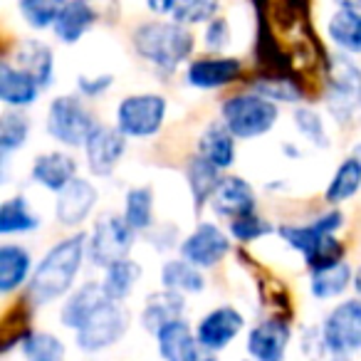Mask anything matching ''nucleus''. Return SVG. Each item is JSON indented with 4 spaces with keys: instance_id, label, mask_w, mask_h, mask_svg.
Masks as SVG:
<instances>
[{
    "instance_id": "obj_26",
    "label": "nucleus",
    "mask_w": 361,
    "mask_h": 361,
    "mask_svg": "<svg viewBox=\"0 0 361 361\" xmlns=\"http://www.w3.org/2000/svg\"><path fill=\"white\" fill-rule=\"evenodd\" d=\"M161 287L173 290L178 295H201L206 290V277L203 270L188 262L186 257H173L161 265Z\"/></svg>"
},
{
    "instance_id": "obj_34",
    "label": "nucleus",
    "mask_w": 361,
    "mask_h": 361,
    "mask_svg": "<svg viewBox=\"0 0 361 361\" xmlns=\"http://www.w3.org/2000/svg\"><path fill=\"white\" fill-rule=\"evenodd\" d=\"M30 139V116L25 109H8L0 114V154L8 159L11 154L20 151Z\"/></svg>"
},
{
    "instance_id": "obj_1",
    "label": "nucleus",
    "mask_w": 361,
    "mask_h": 361,
    "mask_svg": "<svg viewBox=\"0 0 361 361\" xmlns=\"http://www.w3.org/2000/svg\"><path fill=\"white\" fill-rule=\"evenodd\" d=\"M87 260V233H72V235L57 240L32 270L27 282V305L47 307L52 302L67 297L75 290V280L82 272Z\"/></svg>"
},
{
    "instance_id": "obj_44",
    "label": "nucleus",
    "mask_w": 361,
    "mask_h": 361,
    "mask_svg": "<svg viewBox=\"0 0 361 361\" xmlns=\"http://www.w3.org/2000/svg\"><path fill=\"white\" fill-rule=\"evenodd\" d=\"M144 3L151 13H156V16H171L178 0H144Z\"/></svg>"
},
{
    "instance_id": "obj_23",
    "label": "nucleus",
    "mask_w": 361,
    "mask_h": 361,
    "mask_svg": "<svg viewBox=\"0 0 361 361\" xmlns=\"http://www.w3.org/2000/svg\"><path fill=\"white\" fill-rule=\"evenodd\" d=\"M196 154H201L206 161H211L213 166H218L221 171L233 169L235 164V134L228 129L223 121H213L203 129V134L198 136Z\"/></svg>"
},
{
    "instance_id": "obj_22",
    "label": "nucleus",
    "mask_w": 361,
    "mask_h": 361,
    "mask_svg": "<svg viewBox=\"0 0 361 361\" xmlns=\"http://www.w3.org/2000/svg\"><path fill=\"white\" fill-rule=\"evenodd\" d=\"M11 62L25 70L30 77H35L42 90H47L55 80V55H52L50 45L42 40H20L13 50Z\"/></svg>"
},
{
    "instance_id": "obj_3",
    "label": "nucleus",
    "mask_w": 361,
    "mask_h": 361,
    "mask_svg": "<svg viewBox=\"0 0 361 361\" xmlns=\"http://www.w3.org/2000/svg\"><path fill=\"white\" fill-rule=\"evenodd\" d=\"M280 119V106L257 92H240L223 102L221 121L235 134V139H257L272 131Z\"/></svg>"
},
{
    "instance_id": "obj_45",
    "label": "nucleus",
    "mask_w": 361,
    "mask_h": 361,
    "mask_svg": "<svg viewBox=\"0 0 361 361\" xmlns=\"http://www.w3.org/2000/svg\"><path fill=\"white\" fill-rule=\"evenodd\" d=\"M178 361H218V356L213 354V351H208V349H203V346H198V349H193L191 354H186L183 359H178Z\"/></svg>"
},
{
    "instance_id": "obj_8",
    "label": "nucleus",
    "mask_w": 361,
    "mask_h": 361,
    "mask_svg": "<svg viewBox=\"0 0 361 361\" xmlns=\"http://www.w3.org/2000/svg\"><path fill=\"white\" fill-rule=\"evenodd\" d=\"M319 331L331 356H351L361 351V297L331 307Z\"/></svg>"
},
{
    "instance_id": "obj_31",
    "label": "nucleus",
    "mask_w": 361,
    "mask_h": 361,
    "mask_svg": "<svg viewBox=\"0 0 361 361\" xmlns=\"http://www.w3.org/2000/svg\"><path fill=\"white\" fill-rule=\"evenodd\" d=\"M141 280V265L131 257H124V260L114 262L104 270V277H102V287H104V295L114 302H126L131 297V292L136 290Z\"/></svg>"
},
{
    "instance_id": "obj_28",
    "label": "nucleus",
    "mask_w": 361,
    "mask_h": 361,
    "mask_svg": "<svg viewBox=\"0 0 361 361\" xmlns=\"http://www.w3.org/2000/svg\"><path fill=\"white\" fill-rule=\"evenodd\" d=\"M361 191V159L354 154H349L336 171L331 173L329 183H326L324 201L329 206H341L344 201L354 198Z\"/></svg>"
},
{
    "instance_id": "obj_41",
    "label": "nucleus",
    "mask_w": 361,
    "mask_h": 361,
    "mask_svg": "<svg viewBox=\"0 0 361 361\" xmlns=\"http://www.w3.org/2000/svg\"><path fill=\"white\" fill-rule=\"evenodd\" d=\"M272 231H277V228H272L270 223L262 216H257V213H250V216L231 221V231L228 233H231L238 243H252V240H260V238L270 235Z\"/></svg>"
},
{
    "instance_id": "obj_46",
    "label": "nucleus",
    "mask_w": 361,
    "mask_h": 361,
    "mask_svg": "<svg viewBox=\"0 0 361 361\" xmlns=\"http://www.w3.org/2000/svg\"><path fill=\"white\" fill-rule=\"evenodd\" d=\"M339 8H346V11H361V0H336Z\"/></svg>"
},
{
    "instance_id": "obj_32",
    "label": "nucleus",
    "mask_w": 361,
    "mask_h": 361,
    "mask_svg": "<svg viewBox=\"0 0 361 361\" xmlns=\"http://www.w3.org/2000/svg\"><path fill=\"white\" fill-rule=\"evenodd\" d=\"M329 40L346 55H361V11H346L339 8L329 18Z\"/></svg>"
},
{
    "instance_id": "obj_16",
    "label": "nucleus",
    "mask_w": 361,
    "mask_h": 361,
    "mask_svg": "<svg viewBox=\"0 0 361 361\" xmlns=\"http://www.w3.org/2000/svg\"><path fill=\"white\" fill-rule=\"evenodd\" d=\"M77 159L72 154L62 149H52L45 151V154L35 156L32 161V169H30V178L35 180L37 186L47 193H60L70 186L72 180L77 178Z\"/></svg>"
},
{
    "instance_id": "obj_5",
    "label": "nucleus",
    "mask_w": 361,
    "mask_h": 361,
    "mask_svg": "<svg viewBox=\"0 0 361 361\" xmlns=\"http://www.w3.org/2000/svg\"><path fill=\"white\" fill-rule=\"evenodd\" d=\"M97 124L99 121H97L94 111L75 94L55 97L50 102V106H47V116H45L47 134L60 146H67V149L85 146V141L97 129Z\"/></svg>"
},
{
    "instance_id": "obj_50",
    "label": "nucleus",
    "mask_w": 361,
    "mask_h": 361,
    "mask_svg": "<svg viewBox=\"0 0 361 361\" xmlns=\"http://www.w3.org/2000/svg\"><path fill=\"white\" fill-rule=\"evenodd\" d=\"M85 3H92V0H85Z\"/></svg>"
},
{
    "instance_id": "obj_42",
    "label": "nucleus",
    "mask_w": 361,
    "mask_h": 361,
    "mask_svg": "<svg viewBox=\"0 0 361 361\" xmlns=\"http://www.w3.org/2000/svg\"><path fill=\"white\" fill-rule=\"evenodd\" d=\"M233 40L231 32V23L226 18H213L211 23H206V35H203V42L211 52H223Z\"/></svg>"
},
{
    "instance_id": "obj_39",
    "label": "nucleus",
    "mask_w": 361,
    "mask_h": 361,
    "mask_svg": "<svg viewBox=\"0 0 361 361\" xmlns=\"http://www.w3.org/2000/svg\"><path fill=\"white\" fill-rule=\"evenodd\" d=\"M218 8L221 0H178L171 18L180 25H198V23H211Z\"/></svg>"
},
{
    "instance_id": "obj_43",
    "label": "nucleus",
    "mask_w": 361,
    "mask_h": 361,
    "mask_svg": "<svg viewBox=\"0 0 361 361\" xmlns=\"http://www.w3.org/2000/svg\"><path fill=\"white\" fill-rule=\"evenodd\" d=\"M114 85V77L111 75H80L77 77V92H80L85 99H97V97H104L106 92Z\"/></svg>"
},
{
    "instance_id": "obj_17",
    "label": "nucleus",
    "mask_w": 361,
    "mask_h": 361,
    "mask_svg": "<svg viewBox=\"0 0 361 361\" xmlns=\"http://www.w3.org/2000/svg\"><path fill=\"white\" fill-rule=\"evenodd\" d=\"M240 75H243V62L238 57L211 55L188 62L186 82L193 90H223V87L240 80Z\"/></svg>"
},
{
    "instance_id": "obj_33",
    "label": "nucleus",
    "mask_w": 361,
    "mask_h": 361,
    "mask_svg": "<svg viewBox=\"0 0 361 361\" xmlns=\"http://www.w3.org/2000/svg\"><path fill=\"white\" fill-rule=\"evenodd\" d=\"M124 221L136 233H149L154 228V188L151 186H134L124 196Z\"/></svg>"
},
{
    "instance_id": "obj_35",
    "label": "nucleus",
    "mask_w": 361,
    "mask_h": 361,
    "mask_svg": "<svg viewBox=\"0 0 361 361\" xmlns=\"http://www.w3.org/2000/svg\"><path fill=\"white\" fill-rule=\"evenodd\" d=\"M25 361H65L67 346L52 331H30L20 344Z\"/></svg>"
},
{
    "instance_id": "obj_9",
    "label": "nucleus",
    "mask_w": 361,
    "mask_h": 361,
    "mask_svg": "<svg viewBox=\"0 0 361 361\" xmlns=\"http://www.w3.org/2000/svg\"><path fill=\"white\" fill-rule=\"evenodd\" d=\"M231 238L221 226L211 221H203L180 240L178 250L180 257H186L201 270H211V267L221 265L231 252Z\"/></svg>"
},
{
    "instance_id": "obj_2",
    "label": "nucleus",
    "mask_w": 361,
    "mask_h": 361,
    "mask_svg": "<svg viewBox=\"0 0 361 361\" xmlns=\"http://www.w3.org/2000/svg\"><path fill=\"white\" fill-rule=\"evenodd\" d=\"M134 50L141 60L159 70L173 72L178 65L188 62L196 47V37L188 30V25L180 23H166V20H151L144 23L131 35Z\"/></svg>"
},
{
    "instance_id": "obj_38",
    "label": "nucleus",
    "mask_w": 361,
    "mask_h": 361,
    "mask_svg": "<svg viewBox=\"0 0 361 361\" xmlns=\"http://www.w3.org/2000/svg\"><path fill=\"white\" fill-rule=\"evenodd\" d=\"M252 92L262 94L265 99L275 102V104H295L302 99V90L297 82L287 80L282 75H267V77H257L252 82Z\"/></svg>"
},
{
    "instance_id": "obj_20",
    "label": "nucleus",
    "mask_w": 361,
    "mask_h": 361,
    "mask_svg": "<svg viewBox=\"0 0 361 361\" xmlns=\"http://www.w3.org/2000/svg\"><path fill=\"white\" fill-rule=\"evenodd\" d=\"M183 317H186V295L161 287L144 300L139 319L149 334H156L161 326H166L173 319H183Z\"/></svg>"
},
{
    "instance_id": "obj_49",
    "label": "nucleus",
    "mask_w": 361,
    "mask_h": 361,
    "mask_svg": "<svg viewBox=\"0 0 361 361\" xmlns=\"http://www.w3.org/2000/svg\"><path fill=\"white\" fill-rule=\"evenodd\" d=\"M359 109H361V92H359Z\"/></svg>"
},
{
    "instance_id": "obj_21",
    "label": "nucleus",
    "mask_w": 361,
    "mask_h": 361,
    "mask_svg": "<svg viewBox=\"0 0 361 361\" xmlns=\"http://www.w3.org/2000/svg\"><path fill=\"white\" fill-rule=\"evenodd\" d=\"M35 270L32 255L20 243L0 245V295H13L20 287H27Z\"/></svg>"
},
{
    "instance_id": "obj_13",
    "label": "nucleus",
    "mask_w": 361,
    "mask_h": 361,
    "mask_svg": "<svg viewBox=\"0 0 361 361\" xmlns=\"http://www.w3.org/2000/svg\"><path fill=\"white\" fill-rule=\"evenodd\" d=\"M99 203V191L85 176H77L65 191L57 193L55 201V218L62 228H80L90 221Z\"/></svg>"
},
{
    "instance_id": "obj_47",
    "label": "nucleus",
    "mask_w": 361,
    "mask_h": 361,
    "mask_svg": "<svg viewBox=\"0 0 361 361\" xmlns=\"http://www.w3.org/2000/svg\"><path fill=\"white\" fill-rule=\"evenodd\" d=\"M351 287H354V290H356V295L361 297V265L354 270V285H351Z\"/></svg>"
},
{
    "instance_id": "obj_29",
    "label": "nucleus",
    "mask_w": 361,
    "mask_h": 361,
    "mask_svg": "<svg viewBox=\"0 0 361 361\" xmlns=\"http://www.w3.org/2000/svg\"><path fill=\"white\" fill-rule=\"evenodd\" d=\"M40 228V218L32 213L30 201L25 196H13L6 198L0 206V235H27Z\"/></svg>"
},
{
    "instance_id": "obj_12",
    "label": "nucleus",
    "mask_w": 361,
    "mask_h": 361,
    "mask_svg": "<svg viewBox=\"0 0 361 361\" xmlns=\"http://www.w3.org/2000/svg\"><path fill=\"white\" fill-rule=\"evenodd\" d=\"M344 228V213L339 208H329L319 218L310 223H285V226L277 228V235L285 240L287 247L297 250L302 257H307L326 235H336V233Z\"/></svg>"
},
{
    "instance_id": "obj_27",
    "label": "nucleus",
    "mask_w": 361,
    "mask_h": 361,
    "mask_svg": "<svg viewBox=\"0 0 361 361\" xmlns=\"http://www.w3.org/2000/svg\"><path fill=\"white\" fill-rule=\"evenodd\" d=\"M223 178V171L218 166H213L211 161H206L201 154H196L186 166V180H188V191H191L193 206L196 211H201L203 206H208L216 193L218 183Z\"/></svg>"
},
{
    "instance_id": "obj_37",
    "label": "nucleus",
    "mask_w": 361,
    "mask_h": 361,
    "mask_svg": "<svg viewBox=\"0 0 361 361\" xmlns=\"http://www.w3.org/2000/svg\"><path fill=\"white\" fill-rule=\"evenodd\" d=\"M292 121H295L297 134L305 141H310L314 149H326L329 146V134H326L324 119H322V114L317 109H312V106H295Z\"/></svg>"
},
{
    "instance_id": "obj_18",
    "label": "nucleus",
    "mask_w": 361,
    "mask_h": 361,
    "mask_svg": "<svg viewBox=\"0 0 361 361\" xmlns=\"http://www.w3.org/2000/svg\"><path fill=\"white\" fill-rule=\"evenodd\" d=\"M106 300H109V297L104 295L102 282L90 280V282H85V285L75 287V290L65 297V302H62V307H60V324L70 331L82 329V326L87 324V319H90Z\"/></svg>"
},
{
    "instance_id": "obj_14",
    "label": "nucleus",
    "mask_w": 361,
    "mask_h": 361,
    "mask_svg": "<svg viewBox=\"0 0 361 361\" xmlns=\"http://www.w3.org/2000/svg\"><path fill=\"white\" fill-rule=\"evenodd\" d=\"M292 326L287 322L270 317L262 319L247 331V354L252 361H285L287 349H290Z\"/></svg>"
},
{
    "instance_id": "obj_4",
    "label": "nucleus",
    "mask_w": 361,
    "mask_h": 361,
    "mask_svg": "<svg viewBox=\"0 0 361 361\" xmlns=\"http://www.w3.org/2000/svg\"><path fill=\"white\" fill-rule=\"evenodd\" d=\"M139 233L119 213H104L87 233V260L97 270H106L114 262L129 257Z\"/></svg>"
},
{
    "instance_id": "obj_7",
    "label": "nucleus",
    "mask_w": 361,
    "mask_h": 361,
    "mask_svg": "<svg viewBox=\"0 0 361 361\" xmlns=\"http://www.w3.org/2000/svg\"><path fill=\"white\" fill-rule=\"evenodd\" d=\"M131 324V314L124 307V302L106 300L94 314L87 319L82 329L75 331V344L85 354H99L111 349L126 336Z\"/></svg>"
},
{
    "instance_id": "obj_25",
    "label": "nucleus",
    "mask_w": 361,
    "mask_h": 361,
    "mask_svg": "<svg viewBox=\"0 0 361 361\" xmlns=\"http://www.w3.org/2000/svg\"><path fill=\"white\" fill-rule=\"evenodd\" d=\"M94 23H97V13L92 8V3L70 0L65 6V11L60 13V18H57V23L52 25V30H55L57 40L65 42V45H72V42H80L92 30Z\"/></svg>"
},
{
    "instance_id": "obj_10",
    "label": "nucleus",
    "mask_w": 361,
    "mask_h": 361,
    "mask_svg": "<svg viewBox=\"0 0 361 361\" xmlns=\"http://www.w3.org/2000/svg\"><path fill=\"white\" fill-rule=\"evenodd\" d=\"M245 329V317L238 307L218 305L208 310L196 324V339L203 349L221 354L235 341V336Z\"/></svg>"
},
{
    "instance_id": "obj_19",
    "label": "nucleus",
    "mask_w": 361,
    "mask_h": 361,
    "mask_svg": "<svg viewBox=\"0 0 361 361\" xmlns=\"http://www.w3.org/2000/svg\"><path fill=\"white\" fill-rule=\"evenodd\" d=\"M42 87L25 70L13 65L11 60H3L0 65V102L8 109H27L37 102Z\"/></svg>"
},
{
    "instance_id": "obj_36",
    "label": "nucleus",
    "mask_w": 361,
    "mask_h": 361,
    "mask_svg": "<svg viewBox=\"0 0 361 361\" xmlns=\"http://www.w3.org/2000/svg\"><path fill=\"white\" fill-rule=\"evenodd\" d=\"M70 0H18V11L32 30H47L57 23Z\"/></svg>"
},
{
    "instance_id": "obj_6",
    "label": "nucleus",
    "mask_w": 361,
    "mask_h": 361,
    "mask_svg": "<svg viewBox=\"0 0 361 361\" xmlns=\"http://www.w3.org/2000/svg\"><path fill=\"white\" fill-rule=\"evenodd\" d=\"M169 102L156 92H139L129 94L116 104L114 126L126 139H151L164 129Z\"/></svg>"
},
{
    "instance_id": "obj_11",
    "label": "nucleus",
    "mask_w": 361,
    "mask_h": 361,
    "mask_svg": "<svg viewBox=\"0 0 361 361\" xmlns=\"http://www.w3.org/2000/svg\"><path fill=\"white\" fill-rule=\"evenodd\" d=\"M85 161L92 176L106 178L116 171L126 154V136L116 126L97 124V129L85 141Z\"/></svg>"
},
{
    "instance_id": "obj_40",
    "label": "nucleus",
    "mask_w": 361,
    "mask_h": 361,
    "mask_svg": "<svg viewBox=\"0 0 361 361\" xmlns=\"http://www.w3.org/2000/svg\"><path fill=\"white\" fill-rule=\"evenodd\" d=\"M346 255V247L344 243H339L334 235H326L310 255L305 257V265L310 272H317V270H324V267H331L336 262H341Z\"/></svg>"
},
{
    "instance_id": "obj_24",
    "label": "nucleus",
    "mask_w": 361,
    "mask_h": 361,
    "mask_svg": "<svg viewBox=\"0 0 361 361\" xmlns=\"http://www.w3.org/2000/svg\"><path fill=\"white\" fill-rule=\"evenodd\" d=\"M154 336H156V351H159V356L164 361H178L201 346L196 339V326L188 324L186 317L169 322Z\"/></svg>"
},
{
    "instance_id": "obj_15",
    "label": "nucleus",
    "mask_w": 361,
    "mask_h": 361,
    "mask_svg": "<svg viewBox=\"0 0 361 361\" xmlns=\"http://www.w3.org/2000/svg\"><path fill=\"white\" fill-rule=\"evenodd\" d=\"M211 211L218 218H228V221H235V218L250 216L257 208V196L255 188L247 183L243 176H223L221 183H218L216 193L211 198Z\"/></svg>"
},
{
    "instance_id": "obj_48",
    "label": "nucleus",
    "mask_w": 361,
    "mask_h": 361,
    "mask_svg": "<svg viewBox=\"0 0 361 361\" xmlns=\"http://www.w3.org/2000/svg\"><path fill=\"white\" fill-rule=\"evenodd\" d=\"M351 154H354V156H359V159H361V144H356L354 149H351Z\"/></svg>"
},
{
    "instance_id": "obj_30",
    "label": "nucleus",
    "mask_w": 361,
    "mask_h": 361,
    "mask_svg": "<svg viewBox=\"0 0 361 361\" xmlns=\"http://www.w3.org/2000/svg\"><path fill=\"white\" fill-rule=\"evenodd\" d=\"M354 285V270L346 260L324 270L310 272V292L317 300H336Z\"/></svg>"
}]
</instances>
